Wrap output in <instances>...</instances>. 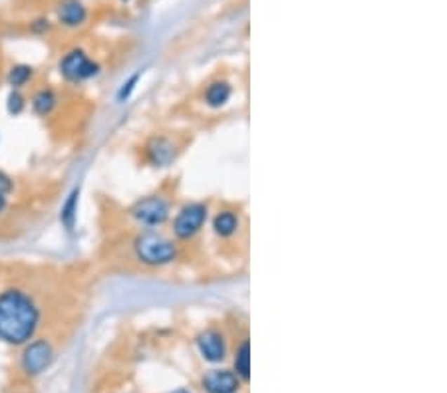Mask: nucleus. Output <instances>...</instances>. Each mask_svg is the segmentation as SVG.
<instances>
[{
  "label": "nucleus",
  "instance_id": "obj_1",
  "mask_svg": "<svg viewBox=\"0 0 447 393\" xmlns=\"http://www.w3.org/2000/svg\"><path fill=\"white\" fill-rule=\"evenodd\" d=\"M40 320V306L26 290L11 286L0 292V342L24 346L34 338Z\"/></svg>",
  "mask_w": 447,
  "mask_h": 393
},
{
  "label": "nucleus",
  "instance_id": "obj_10",
  "mask_svg": "<svg viewBox=\"0 0 447 393\" xmlns=\"http://www.w3.org/2000/svg\"><path fill=\"white\" fill-rule=\"evenodd\" d=\"M203 387L207 393H236L241 387V380L235 371L213 370L203 378Z\"/></svg>",
  "mask_w": 447,
  "mask_h": 393
},
{
  "label": "nucleus",
  "instance_id": "obj_16",
  "mask_svg": "<svg viewBox=\"0 0 447 393\" xmlns=\"http://www.w3.org/2000/svg\"><path fill=\"white\" fill-rule=\"evenodd\" d=\"M235 373L239 380L248 382L251 380V344L248 340H243V344L235 352Z\"/></svg>",
  "mask_w": 447,
  "mask_h": 393
},
{
  "label": "nucleus",
  "instance_id": "obj_17",
  "mask_svg": "<svg viewBox=\"0 0 447 393\" xmlns=\"http://www.w3.org/2000/svg\"><path fill=\"white\" fill-rule=\"evenodd\" d=\"M26 107H28V100H26L22 90H11L8 95H6V112H8V116H22Z\"/></svg>",
  "mask_w": 447,
  "mask_h": 393
},
{
  "label": "nucleus",
  "instance_id": "obj_4",
  "mask_svg": "<svg viewBox=\"0 0 447 393\" xmlns=\"http://www.w3.org/2000/svg\"><path fill=\"white\" fill-rule=\"evenodd\" d=\"M130 217L142 227L157 229L171 217V205L164 195H147L131 205Z\"/></svg>",
  "mask_w": 447,
  "mask_h": 393
},
{
  "label": "nucleus",
  "instance_id": "obj_19",
  "mask_svg": "<svg viewBox=\"0 0 447 393\" xmlns=\"http://www.w3.org/2000/svg\"><path fill=\"white\" fill-rule=\"evenodd\" d=\"M28 30L36 36H44L52 30V22L46 16H38V18H34L32 22L28 24Z\"/></svg>",
  "mask_w": 447,
  "mask_h": 393
},
{
  "label": "nucleus",
  "instance_id": "obj_6",
  "mask_svg": "<svg viewBox=\"0 0 447 393\" xmlns=\"http://www.w3.org/2000/svg\"><path fill=\"white\" fill-rule=\"evenodd\" d=\"M52 361H54V347L48 340H30L24 344L20 368L26 375L30 378L40 375L52 366Z\"/></svg>",
  "mask_w": 447,
  "mask_h": 393
},
{
  "label": "nucleus",
  "instance_id": "obj_20",
  "mask_svg": "<svg viewBox=\"0 0 447 393\" xmlns=\"http://www.w3.org/2000/svg\"><path fill=\"white\" fill-rule=\"evenodd\" d=\"M14 189H16L14 179H12L11 175L6 173V171H2V169H0V193L8 196L11 193H14Z\"/></svg>",
  "mask_w": 447,
  "mask_h": 393
},
{
  "label": "nucleus",
  "instance_id": "obj_2",
  "mask_svg": "<svg viewBox=\"0 0 447 393\" xmlns=\"http://www.w3.org/2000/svg\"><path fill=\"white\" fill-rule=\"evenodd\" d=\"M133 255L142 265L161 268L177 260L179 246L173 239H167L155 231H145L133 239Z\"/></svg>",
  "mask_w": 447,
  "mask_h": 393
},
{
  "label": "nucleus",
  "instance_id": "obj_18",
  "mask_svg": "<svg viewBox=\"0 0 447 393\" xmlns=\"http://www.w3.org/2000/svg\"><path fill=\"white\" fill-rule=\"evenodd\" d=\"M140 78H142V72H135V74H131L130 78L119 86L118 93H116L118 104H126V102L130 100L131 93L135 92V88H138V84H140Z\"/></svg>",
  "mask_w": 447,
  "mask_h": 393
},
{
  "label": "nucleus",
  "instance_id": "obj_23",
  "mask_svg": "<svg viewBox=\"0 0 447 393\" xmlns=\"http://www.w3.org/2000/svg\"><path fill=\"white\" fill-rule=\"evenodd\" d=\"M121 2H130V0H121Z\"/></svg>",
  "mask_w": 447,
  "mask_h": 393
},
{
  "label": "nucleus",
  "instance_id": "obj_3",
  "mask_svg": "<svg viewBox=\"0 0 447 393\" xmlns=\"http://www.w3.org/2000/svg\"><path fill=\"white\" fill-rule=\"evenodd\" d=\"M100 72H102V66L94 58H90L84 48H70L58 60V74L62 76V80L68 84L78 86L84 81L94 80L95 76H100Z\"/></svg>",
  "mask_w": 447,
  "mask_h": 393
},
{
  "label": "nucleus",
  "instance_id": "obj_7",
  "mask_svg": "<svg viewBox=\"0 0 447 393\" xmlns=\"http://www.w3.org/2000/svg\"><path fill=\"white\" fill-rule=\"evenodd\" d=\"M145 159L152 167H167L169 163L175 159L177 155V145L175 141L167 135H153L149 138V141L145 143Z\"/></svg>",
  "mask_w": 447,
  "mask_h": 393
},
{
  "label": "nucleus",
  "instance_id": "obj_14",
  "mask_svg": "<svg viewBox=\"0 0 447 393\" xmlns=\"http://www.w3.org/2000/svg\"><path fill=\"white\" fill-rule=\"evenodd\" d=\"M80 193L82 189L80 187H74L68 196L64 199L62 207H60V222L62 227L68 232H72L76 229V222H78V207H80Z\"/></svg>",
  "mask_w": 447,
  "mask_h": 393
},
{
  "label": "nucleus",
  "instance_id": "obj_11",
  "mask_svg": "<svg viewBox=\"0 0 447 393\" xmlns=\"http://www.w3.org/2000/svg\"><path fill=\"white\" fill-rule=\"evenodd\" d=\"M60 104L58 92L52 86H42L30 95V109L38 117H50Z\"/></svg>",
  "mask_w": 447,
  "mask_h": 393
},
{
  "label": "nucleus",
  "instance_id": "obj_21",
  "mask_svg": "<svg viewBox=\"0 0 447 393\" xmlns=\"http://www.w3.org/2000/svg\"><path fill=\"white\" fill-rule=\"evenodd\" d=\"M6 208H8V196L2 195V193H0V215H2V213H4Z\"/></svg>",
  "mask_w": 447,
  "mask_h": 393
},
{
  "label": "nucleus",
  "instance_id": "obj_12",
  "mask_svg": "<svg viewBox=\"0 0 447 393\" xmlns=\"http://www.w3.org/2000/svg\"><path fill=\"white\" fill-rule=\"evenodd\" d=\"M211 227L213 232L219 239H231L241 229V217H239V213L233 211V208H223V211L215 213V217L211 220Z\"/></svg>",
  "mask_w": 447,
  "mask_h": 393
},
{
  "label": "nucleus",
  "instance_id": "obj_5",
  "mask_svg": "<svg viewBox=\"0 0 447 393\" xmlns=\"http://www.w3.org/2000/svg\"><path fill=\"white\" fill-rule=\"evenodd\" d=\"M209 219V207L205 203H187L185 207L179 208L173 222H171V231L175 241H191L201 232L205 227V222Z\"/></svg>",
  "mask_w": 447,
  "mask_h": 393
},
{
  "label": "nucleus",
  "instance_id": "obj_13",
  "mask_svg": "<svg viewBox=\"0 0 447 393\" xmlns=\"http://www.w3.org/2000/svg\"><path fill=\"white\" fill-rule=\"evenodd\" d=\"M231 98H233V86L227 80L211 81V84H207V88L203 92L205 104L213 107V109H219V107L227 105Z\"/></svg>",
  "mask_w": 447,
  "mask_h": 393
},
{
  "label": "nucleus",
  "instance_id": "obj_15",
  "mask_svg": "<svg viewBox=\"0 0 447 393\" xmlns=\"http://www.w3.org/2000/svg\"><path fill=\"white\" fill-rule=\"evenodd\" d=\"M36 78V68L30 64H12L6 69V84L11 86V90H24L26 86H30Z\"/></svg>",
  "mask_w": 447,
  "mask_h": 393
},
{
  "label": "nucleus",
  "instance_id": "obj_9",
  "mask_svg": "<svg viewBox=\"0 0 447 393\" xmlns=\"http://www.w3.org/2000/svg\"><path fill=\"white\" fill-rule=\"evenodd\" d=\"M197 347L203 359L211 361V364H219L223 361L227 356V342L225 335L219 330H205L197 335Z\"/></svg>",
  "mask_w": 447,
  "mask_h": 393
},
{
  "label": "nucleus",
  "instance_id": "obj_22",
  "mask_svg": "<svg viewBox=\"0 0 447 393\" xmlns=\"http://www.w3.org/2000/svg\"><path fill=\"white\" fill-rule=\"evenodd\" d=\"M173 393H189V392H185V389H177V392H173Z\"/></svg>",
  "mask_w": 447,
  "mask_h": 393
},
{
  "label": "nucleus",
  "instance_id": "obj_8",
  "mask_svg": "<svg viewBox=\"0 0 447 393\" xmlns=\"http://www.w3.org/2000/svg\"><path fill=\"white\" fill-rule=\"evenodd\" d=\"M88 6L82 0H60L56 4V22L66 30H78L88 22Z\"/></svg>",
  "mask_w": 447,
  "mask_h": 393
}]
</instances>
